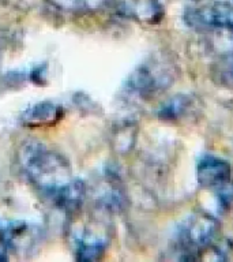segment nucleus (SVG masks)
<instances>
[{"label":"nucleus","mask_w":233,"mask_h":262,"mask_svg":"<svg viewBox=\"0 0 233 262\" xmlns=\"http://www.w3.org/2000/svg\"><path fill=\"white\" fill-rule=\"evenodd\" d=\"M16 159L25 178L52 204L77 179L64 156L41 141H25Z\"/></svg>","instance_id":"f257e3e1"},{"label":"nucleus","mask_w":233,"mask_h":262,"mask_svg":"<svg viewBox=\"0 0 233 262\" xmlns=\"http://www.w3.org/2000/svg\"><path fill=\"white\" fill-rule=\"evenodd\" d=\"M220 223L206 212H195L180 223L176 231L175 249L181 259H198L200 251L216 242Z\"/></svg>","instance_id":"7ed1b4c3"},{"label":"nucleus","mask_w":233,"mask_h":262,"mask_svg":"<svg viewBox=\"0 0 233 262\" xmlns=\"http://www.w3.org/2000/svg\"><path fill=\"white\" fill-rule=\"evenodd\" d=\"M119 12L141 24H159L164 10L158 0H118Z\"/></svg>","instance_id":"423d86ee"},{"label":"nucleus","mask_w":233,"mask_h":262,"mask_svg":"<svg viewBox=\"0 0 233 262\" xmlns=\"http://www.w3.org/2000/svg\"><path fill=\"white\" fill-rule=\"evenodd\" d=\"M195 2H196V0H195Z\"/></svg>","instance_id":"2eb2a0df"},{"label":"nucleus","mask_w":233,"mask_h":262,"mask_svg":"<svg viewBox=\"0 0 233 262\" xmlns=\"http://www.w3.org/2000/svg\"><path fill=\"white\" fill-rule=\"evenodd\" d=\"M179 77L180 69L175 57L168 52H157L131 73L126 90L141 100H151L165 93Z\"/></svg>","instance_id":"f03ea898"},{"label":"nucleus","mask_w":233,"mask_h":262,"mask_svg":"<svg viewBox=\"0 0 233 262\" xmlns=\"http://www.w3.org/2000/svg\"><path fill=\"white\" fill-rule=\"evenodd\" d=\"M212 79L221 88L233 90V52L220 56L213 64Z\"/></svg>","instance_id":"9d476101"},{"label":"nucleus","mask_w":233,"mask_h":262,"mask_svg":"<svg viewBox=\"0 0 233 262\" xmlns=\"http://www.w3.org/2000/svg\"><path fill=\"white\" fill-rule=\"evenodd\" d=\"M4 237L7 241L8 249L15 250V251H24L30 249L33 246L34 232L29 225L24 223H11L6 228H2Z\"/></svg>","instance_id":"6e6552de"},{"label":"nucleus","mask_w":233,"mask_h":262,"mask_svg":"<svg viewBox=\"0 0 233 262\" xmlns=\"http://www.w3.org/2000/svg\"><path fill=\"white\" fill-rule=\"evenodd\" d=\"M135 139V128L132 124H124L119 128V133L114 138V143L118 145L119 151L130 150Z\"/></svg>","instance_id":"ddd939ff"},{"label":"nucleus","mask_w":233,"mask_h":262,"mask_svg":"<svg viewBox=\"0 0 233 262\" xmlns=\"http://www.w3.org/2000/svg\"><path fill=\"white\" fill-rule=\"evenodd\" d=\"M190 108H191V97L184 96V94H177L164 102L158 108L157 115L164 120L173 122V120H179L183 118L190 111Z\"/></svg>","instance_id":"1a4fd4ad"},{"label":"nucleus","mask_w":233,"mask_h":262,"mask_svg":"<svg viewBox=\"0 0 233 262\" xmlns=\"http://www.w3.org/2000/svg\"><path fill=\"white\" fill-rule=\"evenodd\" d=\"M230 164L226 160L212 155H204L196 165V179L202 188H213L230 178Z\"/></svg>","instance_id":"39448f33"},{"label":"nucleus","mask_w":233,"mask_h":262,"mask_svg":"<svg viewBox=\"0 0 233 262\" xmlns=\"http://www.w3.org/2000/svg\"><path fill=\"white\" fill-rule=\"evenodd\" d=\"M221 208H229L233 204V178H228L213 188Z\"/></svg>","instance_id":"f8f14e48"},{"label":"nucleus","mask_w":233,"mask_h":262,"mask_svg":"<svg viewBox=\"0 0 233 262\" xmlns=\"http://www.w3.org/2000/svg\"><path fill=\"white\" fill-rule=\"evenodd\" d=\"M71 243L78 259L94 261L100 259L109 245L108 231L102 228L98 221H90L87 224L77 227L71 232Z\"/></svg>","instance_id":"20e7f679"},{"label":"nucleus","mask_w":233,"mask_h":262,"mask_svg":"<svg viewBox=\"0 0 233 262\" xmlns=\"http://www.w3.org/2000/svg\"><path fill=\"white\" fill-rule=\"evenodd\" d=\"M61 118V108L55 102H38L25 111L22 123L28 127H42L56 123Z\"/></svg>","instance_id":"0eeeda50"},{"label":"nucleus","mask_w":233,"mask_h":262,"mask_svg":"<svg viewBox=\"0 0 233 262\" xmlns=\"http://www.w3.org/2000/svg\"><path fill=\"white\" fill-rule=\"evenodd\" d=\"M8 245L7 241H6V237H4V233L0 228V261H3V259H7V253H8Z\"/></svg>","instance_id":"4468645a"},{"label":"nucleus","mask_w":233,"mask_h":262,"mask_svg":"<svg viewBox=\"0 0 233 262\" xmlns=\"http://www.w3.org/2000/svg\"><path fill=\"white\" fill-rule=\"evenodd\" d=\"M53 6L68 12L93 11L104 7L110 0H51Z\"/></svg>","instance_id":"9b49d317"}]
</instances>
